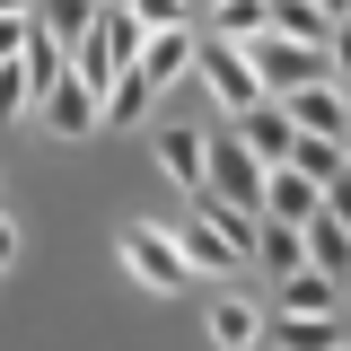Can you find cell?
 <instances>
[{"label": "cell", "mask_w": 351, "mask_h": 351, "mask_svg": "<svg viewBox=\"0 0 351 351\" xmlns=\"http://www.w3.org/2000/svg\"><path fill=\"white\" fill-rule=\"evenodd\" d=\"M114 255H123V272L141 281V290H158V299H176V290L193 281V263L176 255V237L149 228V219H123V228H114Z\"/></svg>", "instance_id": "cell-1"}, {"label": "cell", "mask_w": 351, "mask_h": 351, "mask_svg": "<svg viewBox=\"0 0 351 351\" xmlns=\"http://www.w3.org/2000/svg\"><path fill=\"white\" fill-rule=\"evenodd\" d=\"M246 71H255V88H263V97H290V88H307V80H334V62H325V44L272 36V27H263L255 44H246Z\"/></svg>", "instance_id": "cell-2"}, {"label": "cell", "mask_w": 351, "mask_h": 351, "mask_svg": "<svg viewBox=\"0 0 351 351\" xmlns=\"http://www.w3.org/2000/svg\"><path fill=\"white\" fill-rule=\"evenodd\" d=\"M202 193H219V202H246V211H263V158L228 132V141H211L202 132Z\"/></svg>", "instance_id": "cell-3"}, {"label": "cell", "mask_w": 351, "mask_h": 351, "mask_svg": "<svg viewBox=\"0 0 351 351\" xmlns=\"http://www.w3.org/2000/svg\"><path fill=\"white\" fill-rule=\"evenodd\" d=\"M193 80L211 88V106H228V114H246L263 88H255V71H246V44H228V36H202L193 44Z\"/></svg>", "instance_id": "cell-4"}, {"label": "cell", "mask_w": 351, "mask_h": 351, "mask_svg": "<svg viewBox=\"0 0 351 351\" xmlns=\"http://www.w3.org/2000/svg\"><path fill=\"white\" fill-rule=\"evenodd\" d=\"M36 123L53 132V141H97V132H106V114H97V88H80L71 71H62V80L36 97Z\"/></svg>", "instance_id": "cell-5"}, {"label": "cell", "mask_w": 351, "mask_h": 351, "mask_svg": "<svg viewBox=\"0 0 351 351\" xmlns=\"http://www.w3.org/2000/svg\"><path fill=\"white\" fill-rule=\"evenodd\" d=\"M167 237H176V255L193 263V272H219V281H228V272H246V255H237V246H228V237H219V228L193 211V202L176 211V228H167Z\"/></svg>", "instance_id": "cell-6"}, {"label": "cell", "mask_w": 351, "mask_h": 351, "mask_svg": "<svg viewBox=\"0 0 351 351\" xmlns=\"http://www.w3.org/2000/svg\"><path fill=\"white\" fill-rule=\"evenodd\" d=\"M272 106H281L299 132H316V141H343V132H351V106H343L334 80H307V88H290V97H272Z\"/></svg>", "instance_id": "cell-7"}, {"label": "cell", "mask_w": 351, "mask_h": 351, "mask_svg": "<svg viewBox=\"0 0 351 351\" xmlns=\"http://www.w3.org/2000/svg\"><path fill=\"white\" fill-rule=\"evenodd\" d=\"M193 27H149V36H141V62H132V71H141V80L149 88H167V80H193Z\"/></svg>", "instance_id": "cell-8"}, {"label": "cell", "mask_w": 351, "mask_h": 351, "mask_svg": "<svg viewBox=\"0 0 351 351\" xmlns=\"http://www.w3.org/2000/svg\"><path fill=\"white\" fill-rule=\"evenodd\" d=\"M325 211V184L299 167H263V219H281V228H299V219Z\"/></svg>", "instance_id": "cell-9"}, {"label": "cell", "mask_w": 351, "mask_h": 351, "mask_svg": "<svg viewBox=\"0 0 351 351\" xmlns=\"http://www.w3.org/2000/svg\"><path fill=\"white\" fill-rule=\"evenodd\" d=\"M237 141H246V149H255L263 167H281V158H290V149H299V123H290V114H281V106H272V97H255V106H246V114H237Z\"/></svg>", "instance_id": "cell-10"}, {"label": "cell", "mask_w": 351, "mask_h": 351, "mask_svg": "<svg viewBox=\"0 0 351 351\" xmlns=\"http://www.w3.org/2000/svg\"><path fill=\"white\" fill-rule=\"evenodd\" d=\"M255 343H272V351H334L343 334H334V316H290V307H272Z\"/></svg>", "instance_id": "cell-11"}, {"label": "cell", "mask_w": 351, "mask_h": 351, "mask_svg": "<svg viewBox=\"0 0 351 351\" xmlns=\"http://www.w3.org/2000/svg\"><path fill=\"white\" fill-rule=\"evenodd\" d=\"M299 246H307V263H316V272H334V281H351V228H343L334 211L299 219Z\"/></svg>", "instance_id": "cell-12"}, {"label": "cell", "mask_w": 351, "mask_h": 351, "mask_svg": "<svg viewBox=\"0 0 351 351\" xmlns=\"http://www.w3.org/2000/svg\"><path fill=\"white\" fill-rule=\"evenodd\" d=\"M149 149H158V167L184 184V193H202V132H184V123H158L149 132Z\"/></svg>", "instance_id": "cell-13"}, {"label": "cell", "mask_w": 351, "mask_h": 351, "mask_svg": "<svg viewBox=\"0 0 351 351\" xmlns=\"http://www.w3.org/2000/svg\"><path fill=\"white\" fill-rule=\"evenodd\" d=\"M281 307H290V316H334V307H343V281L316 272V263H299V272H281Z\"/></svg>", "instance_id": "cell-14"}, {"label": "cell", "mask_w": 351, "mask_h": 351, "mask_svg": "<svg viewBox=\"0 0 351 351\" xmlns=\"http://www.w3.org/2000/svg\"><path fill=\"white\" fill-rule=\"evenodd\" d=\"M27 18H36L44 36L62 44V53H71V44H80L88 27H97V0H27Z\"/></svg>", "instance_id": "cell-15"}, {"label": "cell", "mask_w": 351, "mask_h": 351, "mask_svg": "<svg viewBox=\"0 0 351 351\" xmlns=\"http://www.w3.org/2000/svg\"><path fill=\"white\" fill-rule=\"evenodd\" d=\"M193 211L211 219L219 237L237 246V255H255V228H263V211H246V202H219V193H193Z\"/></svg>", "instance_id": "cell-16"}, {"label": "cell", "mask_w": 351, "mask_h": 351, "mask_svg": "<svg viewBox=\"0 0 351 351\" xmlns=\"http://www.w3.org/2000/svg\"><path fill=\"white\" fill-rule=\"evenodd\" d=\"M97 114H106V123H141V114H149V80H141V71H114V80L97 88Z\"/></svg>", "instance_id": "cell-17"}, {"label": "cell", "mask_w": 351, "mask_h": 351, "mask_svg": "<svg viewBox=\"0 0 351 351\" xmlns=\"http://www.w3.org/2000/svg\"><path fill=\"white\" fill-rule=\"evenodd\" d=\"M255 334H263V307H246V299H219L211 307V343L219 351H255Z\"/></svg>", "instance_id": "cell-18"}, {"label": "cell", "mask_w": 351, "mask_h": 351, "mask_svg": "<svg viewBox=\"0 0 351 351\" xmlns=\"http://www.w3.org/2000/svg\"><path fill=\"white\" fill-rule=\"evenodd\" d=\"M281 167H299V176H316V184H334L351 158H343V141H316V132H299V149H290Z\"/></svg>", "instance_id": "cell-19"}, {"label": "cell", "mask_w": 351, "mask_h": 351, "mask_svg": "<svg viewBox=\"0 0 351 351\" xmlns=\"http://www.w3.org/2000/svg\"><path fill=\"white\" fill-rule=\"evenodd\" d=\"M272 18H263V0H211V36H228V44H255Z\"/></svg>", "instance_id": "cell-20"}, {"label": "cell", "mask_w": 351, "mask_h": 351, "mask_svg": "<svg viewBox=\"0 0 351 351\" xmlns=\"http://www.w3.org/2000/svg\"><path fill=\"white\" fill-rule=\"evenodd\" d=\"M114 71H123V62H114V44L97 36V27H88V36L71 44V80H80V88H106V80H114Z\"/></svg>", "instance_id": "cell-21"}, {"label": "cell", "mask_w": 351, "mask_h": 351, "mask_svg": "<svg viewBox=\"0 0 351 351\" xmlns=\"http://www.w3.org/2000/svg\"><path fill=\"white\" fill-rule=\"evenodd\" d=\"M255 263H272V272H299V263H307L299 228H281V219H263V228H255Z\"/></svg>", "instance_id": "cell-22"}, {"label": "cell", "mask_w": 351, "mask_h": 351, "mask_svg": "<svg viewBox=\"0 0 351 351\" xmlns=\"http://www.w3.org/2000/svg\"><path fill=\"white\" fill-rule=\"evenodd\" d=\"M18 114H36V80H27V62H0V123H18Z\"/></svg>", "instance_id": "cell-23"}, {"label": "cell", "mask_w": 351, "mask_h": 351, "mask_svg": "<svg viewBox=\"0 0 351 351\" xmlns=\"http://www.w3.org/2000/svg\"><path fill=\"white\" fill-rule=\"evenodd\" d=\"M27 27H36L27 9H0V62H18V53H27Z\"/></svg>", "instance_id": "cell-24"}, {"label": "cell", "mask_w": 351, "mask_h": 351, "mask_svg": "<svg viewBox=\"0 0 351 351\" xmlns=\"http://www.w3.org/2000/svg\"><path fill=\"white\" fill-rule=\"evenodd\" d=\"M141 27H184V0H123Z\"/></svg>", "instance_id": "cell-25"}, {"label": "cell", "mask_w": 351, "mask_h": 351, "mask_svg": "<svg viewBox=\"0 0 351 351\" xmlns=\"http://www.w3.org/2000/svg\"><path fill=\"white\" fill-rule=\"evenodd\" d=\"M9 263H18V219L0 211V272H9Z\"/></svg>", "instance_id": "cell-26"}, {"label": "cell", "mask_w": 351, "mask_h": 351, "mask_svg": "<svg viewBox=\"0 0 351 351\" xmlns=\"http://www.w3.org/2000/svg\"><path fill=\"white\" fill-rule=\"evenodd\" d=\"M316 9H325V18H343V9H351V0H316Z\"/></svg>", "instance_id": "cell-27"}, {"label": "cell", "mask_w": 351, "mask_h": 351, "mask_svg": "<svg viewBox=\"0 0 351 351\" xmlns=\"http://www.w3.org/2000/svg\"><path fill=\"white\" fill-rule=\"evenodd\" d=\"M193 9H211V0H184V18H193Z\"/></svg>", "instance_id": "cell-28"}, {"label": "cell", "mask_w": 351, "mask_h": 351, "mask_svg": "<svg viewBox=\"0 0 351 351\" xmlns=\"http://www.w3.org/2000/svg\"><path fill=\"white\" fill-rule=\"evenodd\" d=\"M0 9H27V0H0Z\"/></svg>", "instance_id": "cell-29"}, {"label": "cell", "mask_w": 351, "mask_h": 351, "mask_svg": "<svg viewBox=\"0 0 351 351\" xmlns=\"http://www.w3.org/2000/svg\"><path fill=\"white\" fill-rule=\"evenodd\" d=\"M343 158H351V132H343Z\"/></svg>", "instance_id": "cell-30"}, {"label": "cell", "mask_w": 351, "mask_h": 351, "mask_svg": "<svg viewBox=\"0 0 351 351\" xmlns=\"http://www.w3.org/2000/svg\"><path fill=\"white\" fill-rule=\"evenodd\" d=\"M343 18H351V9H343Z\"/></svg>", "instance_id": "cell-31"}, {"label": "cell", "mask_w": 351, "mask_h": 351, "mask_svg": "<svg viewBox=\"0 0 351 351\" xmlns=\"http://www.w3.org/2000/svg\"><path fill=\"white\" fill-rule=\"evenodd\" d=\"M334 351H343V343H334Z\"/></svg>", "instance_id": "cell-32"}]
</instances>
